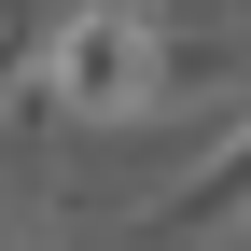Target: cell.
Here are the masks:
<instances>
[{"mask_svg": "<svg viewBox=\"0 0 251 251\" xmlns=\"http://www.w3.org/2000/svg\"><path fill=\"white\" fill-rule=\"evenodd\" d=\"M28 56H42V0H0V84H14Z\"/></svg>", "mask_w": 251, "mask_h": 251, "instance_id": "3957f363", "label": "cell"}, {"mask_svg": "<svg viewBox=\"0 0 251 251\" xmlns=\"http://www.w3.org/2000/svg\"><path fill=\"white\" fill-rule=\"evenodd\" d=\"M237 181H251V140H237V112H209V153L126 224V251H224L237 237Z\"/></svg>", "mask_w": 251, "mask_h": 251, "instance_id": "7a4b0ae2", "label": "cell"}, {"mask_svg": "<svg viewBox=\"0 0 251 251\" xmlns=\"http://www.w3.org/2000/svg\"><path fill=\"white\" fill-rule=\"evenodd\" d=\"M28 84H42L56 126H140L153 112V0H70V14H42V56H28Z\"/></svg>", "mask_w": 251, "mask_h": 251, "instance_id": "6da1fadb", "label": "cell"}, {"mask_svg": "<svg viewBox=\"0 0 251 251\" xmlns=\"http://www.w3.org/2000/svg\"><path fill=\"white\" fill-rule=\"evenodd\" d=\"M0 251H42V237H28V209H14V196H0Z\"/></svg>", "mask_w": 251, "mask_h": 251, "instance_id": "277c9868", "label": "cell"}]
</instances>
